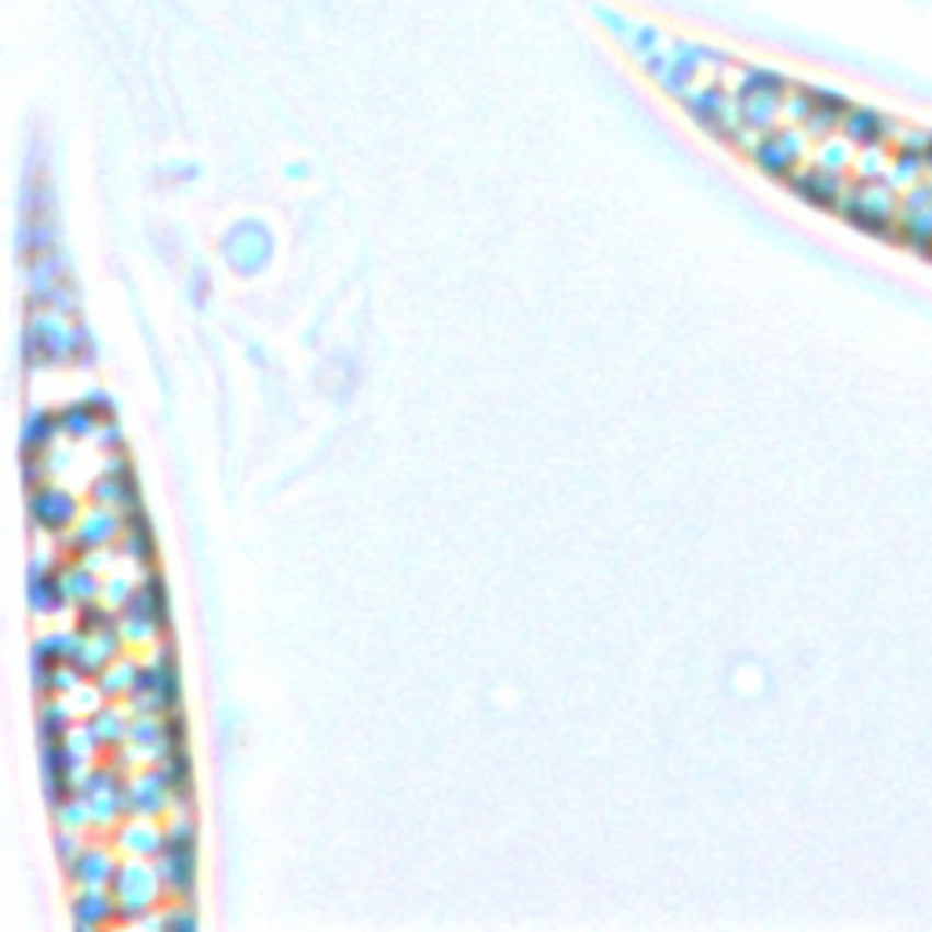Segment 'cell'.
Returning a JSON list of instances; mask_svg holds the SVG:
<instances>
[{"instance_id": "f546056e", "label": "cell", "mask_w": 932, "mask_h": 932, "mask_svg": "<svg viewBox=\"0 0 932 932\" xmlns=\"http://www.w3.org/2000/svg\"><path fill=\"white\" fill-rule=\"evenodd\" d=\"M66 700L73 703V711H77V714H84V718H88V714H95V711L102 707V700H106V696H102V692H99V685H88V689L81 685L77 692H70V696H66Z\"/></svg>"}, {"instance_id": "f1b7e54d", "label": "cell", "mask_w": 932, "mask_h": 932, "mask_svg": "<svg viewBox=\"0 0 932 932\" xmlns=\"http://www.w3.org/2000/svg\"><path fill=\"white\" fill-rule=\"evenodd\" d=\"M81 849H84L81 831H66V827L55 831V852H59V860L66 863V867H70V863L81 856Z\"/></svg>"}, {"instance_id": "cb8c5ba5", "label": "cell", "mask_w": 932, "mask_h": 932, "mask_svg": "<svg viewBox=\"0 0 932 932\" xmlns=\"http://www.w3.org/2000/svg\"><path fill=\"white\" fill-rule=\"evenodd\" d=\"M59 419H62V434L73 437V441L95 437L99 427H102V419L92 412V408L84 405V397H81V401H70L66 408H59Z\"/></svg>"}, {"instance_id": "83f0119b", "label": "cell", "mask_w": 932, "mask_h": 932, "mask_svg": "<svg viewBox=\"0 0 932 932\" xmlns=\"http://www.w3.org/2000/svg\"><path fill=\"white\" fill-rule=\"evenodd\" d=\"M135 594V583L128 576H110L106 583H102V601H106V605H113V609H124L128 605V598Z\"/></svg>"}, {"instance_id": "ba28073f", "label": "cell", "mask_w": 932, "mask_h": 932, "mask_svg": "<svg viewBox=\"0 0 932 932\" xmlns=\"http://www.w3.org/2000/svg\"><path fill=\"white\" fill-rule=\"evenodd\" d=\"M124 536V514L121 510H110V507H95L88 514H81V521L66 532L62 536V547L73 554V558H81V554L88 550H102L110 547L113 539Z\"/></svg>"}, {"instance_id": "3957f363", "label": "cell", "mask_w": 932, "mask_h": 932, "mask_svg": "<svg viewBox=\"0 0 932 932\" xmlns=\"http://www.w3.org/2000/svg\"><path fill=\"white\" fill-rule=\"evenodd\" d=\"M110 893H113V900H117V922L139 925L157 907V900L164 896V882H161V874H157L154 860L128 856L117 867V874H113Z\"/></svg>"}, {"instance_id": "8992f818", "label": "cell", "mask_w": 932, "mask_h": 932, "mask_svg": "<svg viewBox=\"0 0 932 932\" xmlns=\"http://www.w3.org/2000/svg\"><path fill=\"white\" fill-rule=\"evenodd\" d=\"M30 521L48 536H66L77 521H81V507H77L73 492L59 485H37L30 488Z\"/></svg>"}, {"instance_id": "2e32d148", "label": "cell", "mask_w": 932, "mask_h": 932, "mask_svg": "<svg viewBox=\"0 0 932 932\" xmlns=\"http://www.w3.org/2000/svg\"><path fill=\"white\" fill-rule=\"evenodd\" d=\"M59 434H62L59 412L30 408V416L22 419V456H44V452H52Z\"/></svg>"}, {"instance_id": "836d02e7", "label": "cell", "mask_w": 932, "mask_h": 932, "mask_svg": "<svg viewBox=\"0 0 932 932\" xmlns=\"http://www.w3.org/2000/svg\"><path fill=\"white\" fill-rule=\"evenodd\" d=\"M73 463V452L70 448H52V452H44V466H48V474H62L66 466Z\"/></svg>"}, {"instance_id": "44dd1931", "label": "cell", "mask_w": 932, "mask_h": 932, "mask_svg": "<svg viewBox=\"0 0 932 932\" xmlns=\"http://www.w3.org/2000/svg\"><path fill=\"white\" fill-rule=\"evenodd\" d=\"M135 674H139V663H135V659L117 656V659H113V663L102 670L99 678H92V681H95L99 692H102L106 700H128L132 689H135Z\"/></svg>"}, {"instance_id": "30bf717a", "label": "cell", "mask_w": 932, "mask_h": 932, "mask_svg": "<svg viewBox=\"0 0 932 932\" xmlns=\"http://www.w3.org/2000/svg\"><path fill=\"white\" fill-rule=\"evenodd\" d=\"M121 616H139V620H150V623H157V630H168V616H172V612H168V587H164V579H161V572H154V568H146L143 572V579L139 583H135V594L128 598V605L121 609Z\"/></svg>"}, {"instance_id": "8fae6325", "label": "cell", "mask_w": 932, "mask_h": 932, "mask_svg": "<svg viewBox=\"0 0 932 932\" xmlns=\"http://www.w3.org/2000/svg\"><path fill=\"white\" fill-rule=\"evenodd\" d=\"M117 856H113V849L106 845H84L81 856H77L70 867H66V874H70V882L77 885V889H110L113 874H117Z\"/></svg>"}, {"instance_id": "d4e9b609", "label": "cell", "mask_w": 932, "mask_h": 932, "mask_svg": "<svg viewBox=\"0 0 932 932\" xmlns=\"http://www.w3.org/2000/svg\"><path fill=\"white\" fill-rule=\"evenodd\" d=\"M121 627V612L106 605V601H92V605L77 609V630L81 634H102V630H117Z\"/></svg>"}, {"instance_id": "9c48e42d", "label": "cell", "mask_w": 932, "mask_h": 932, "mask_svg": "<svg viewBox=\"0 0 932 932\" xmlns=\"http://www.w3.org/2000/svg\"><path fill=\"white\" fill-rule=\"evenodd\" d=\"M168 809H175V791L168 783L164 769H135L128 776V816H164Z\"/></svg>"}, {"instance_id": "ac0fdd59", "label": "cell", "mask_w": 932, "mask_h": 932, "mask_svg": "<svg viewBox=\"0 0 932 932\" xmlns=\"http://www.w3.org/2000/svg\"><path fill=\"white\" fill-rule=\"evenodd\" d=\"M73 718H77V711L66 696H44L41 711H37L41 743H62L73 729Z\"/></svg>"}, {"instance_id": "d6986e66", "label": "cell", "mask_w": 932, "mask_h": 932, "mask_svg": "<svg viewBox=\"0 0 932 932\" xmlns=\"http://www.w3.org/2000/svg\"><path fill=\"white\" fill-rule=\"evenodd\" d=\"M84 721H88V729L95 732V740L102 743V750H117L121 743H128L132 718L121 707H113V703H102V707L95 714H88Z\"/></svg>"}, {"instance_id": "4316f807", "label": "cell", "mask_w": 932, "mask_h": 932, "mask_svg": "<svg viewBox=\"0 0 932 932\" xmlns=\"http://www.w3.org/2000/svg\"><path fill=\"white\" fill-rule=\"evenodd\" d=\"M66 747H70L73 754L84 761V765H92V761H95V754H99V750H102V743L95 740V732L88 729V721H84V725H73V729H70V736H66Z\"/></svg>"}, {"instance_id": "5bb4252c", "label": "cell", "mask_w": 932, "mask_h": 932, "mask_svg": "<svg viewBox=\"0 0 932 932\" xmlns=\"http://www.w3.org/2000/svg\"><path fill=\"white\" fill-rule=\"evenodd\" d=\"M121 554L128 558L135 568H154V558H157V539H154V528H150V518H146V510H132V514H124V536H121Z\"/></svg>"}, {"instance_id": "e575fe53", "label": "cell", "mask_w": 932, "mask_h": 932, "mask_svg": "<svg viewBox=\"0 0 932 932\" xmlns=\"http://www.w3.org/2000/svg\"><path fill=\"white\" fill-rule=\"evenodd\" d=\"M77 561H84L88 568H92V572H99V576H102V572H106V568H110V561H113V558H110V547H102V550H88V554H81V558H77Z\"/></svg>"}, {"instance_id": "277c9868", "label": "cell", "mask_w": 932, "mask_h": 932, "mask_svg": "<svg viewBox=\"0 0 932 932\" xmlns=\"http://www.w3.org/2000/svg\"><path fill=\"white\" fill-rule=\"evenodd\" d=\"M77 794L92 809V827H113L128 816V776L117 765H92L77 783Z\"/></svg>"}, {"instance_id": "5b68a950", "label": "cell", "mask_w": 932, "mask_h": 932, "mask_svg": "<svg viewBox=\"0 0 932 932\" xmlns=\"http://www.w3.org/2000/svg\"><path fill=\"white\" fill-rule=\"evenodd\" d=\"M88 769L92 765H84V761L66 747V740L41 743V776H44V802H48V809H59L66 798H73L77 783H81Z\"/></svg>"}, {"instance_id": "1f68e13d", "label": "cell", "mask_w": 932, "mask_h": 932, "mask_svg": "<svg viewBox=\"0 0 932 932\" xmlns=\"http://www.w3.org/2000/svg\"><path fill=\"white\" fill-rule=\"evenodd\" d=\"M95 441H99V448L102 452H124V434H121V427H117V419H106V423L99 427V434H95Z\"/></svg>"}, {"instance_id": "603a6c76", "label": "cell", "mask_w": 932, "mask_h": 932, "mask_svg": "<svg viewBox=\"0 0 932 932\" xmlns=\"http://www.w3.org/2000/svg\"><path fill=\"white\" fill-rule=\"evenodd\" d=\"M81 630H52L44 634V638H37V645H33V656L37 659H48V663H73L77 649H81Z\"/></svg>"}, {"instance_id": "484cf974", "label": "cell", "mask_w": 932, "mask_h": 932, "mask_svg": "<svg viewBox=\"0 0 932 932\" xmlns=\"http://www.w3.org/2000/svg\"><path fill=\"white\" fill-rule=\"evenodd\" d=\"M52 816H55V823L66 827V831H84V827H92V809H88V802L81 794L66 798L59 809H52Z\"/></svg>"}, {"instance_id": "4dcf8cb0", "label": "cell", "mask_w": 932, "mask_h": 932, "mask_svg": "<svg viewBox=\"0 0 932 932\" xmlns=\"http://www.w3.org/2000/svg\"><path fill=\"white\" fill-rule=\"evenodd\" d=\"M84 405L92 408V412L102 419V423H106V419H117V401H113L106 390H99V386L84 390Z\"/></svg>"}, {"instance_id": "4fadbf2b", "label": "cell", "mask_w": 932, "mask_h": 932, "mask_svg": "<svg viewBox=\"0 0 932 932\" xmlns=\"http://www.w3.org/2000/svg\"><path fill=\"white\" fill-rule=\"evenodd\" d=\"M124 645H128V641H124L121 627L117 630H102V634H84L81 649H77V656H73V667L81 670L84 678H99L102 670H106L113 659L121 656Z\"/></svg>"}, {"instance_id": "52a82bcc", "label": "cell", "mask_w": 932, "mask_h": 932, "mask_svg": "<svg viewBox=\"0 0 932 932\" xmlns=\"http://www.w3.org/2000/svg\"><path fill=\"white\" fill-rule=\"evenodd\" d=\"M92 503L121 510V514H132V510L143 507L139 481H135L132 463L124 459V452H113V456L106 459V466H102V474L95 477V485H92Z\"/></svg>"}, {"instance_id": "7402d4cb", "label": "cell", "mask_w": 932, "mask_h": 932, "mask_svg": "<svg viewBox=\"0 0 932 932\" xmlns=\"http://www.w3.org/2000/svg\"><path fill=\"white\" fill-rule=\"evenodd\" d=\"M157 765L164 769V776H168V783H172V791H175V809H190V802H193V769H190L186 747L175 750V754H168L164 761H157Z\"/></svg>"}, {"instance_id": "d6a6232c", "label": "cell", "mask_w": 932, "mask_h": 932, "mask_svg": "<svg viewBox=\"0 0 932 932\" xmlns=\"http://www.w3.org/2000/svg\"><path fill=\"white\" fill-rule=\"evenodd\" d=\"M161 918H164V929H197V911H193L190 903H183V907H168Z\"/></svg>"}, {"instance_id": "9a60e30c", "label": "cell", "mask_w": 932, "mask_h": 932, "mask_svg": "<svg viewBox=\"0 0 932 932\" xmlns=\"http://www.w3.org/2000/svg\"><path fill=\"white\" fill-rule=\"evenodd\" d=\"M30 609L37 616H55V612H66L73 609L70 594H66V583H62V565L59 568H48V572H30Z\"/></svg>"}, {"instance_id": "6da1fadb", "label": "cell", "mask_w": 932, "mask_h": 932, "mask_svg": "<svg viewBox=\"0 0 932 932\" xmlns=\"http://www.w3.org/2000/svg\"><path fill=\"white\" fill-rule=\"evenodd\" d=\"M157 874L164 882V893L175 900H190L197 889V827L186 816L164 827V849L157 852Z\"/></svg>"}, {"instance_id": "7c38bea8", "label": "cell", "mask_w": 932, "mask_h": 932, "mask_svg": "<svg viewBox=\"0 0 932 932\" xmlns=\"http://www.w3.org/2000/svg\"><path fill=\"white\" fill-rule=\"evenodd\" d=\"M164 849V827H157L150 816H132L117 827V852L132 860H157Z\"/></svg>"}, {"instance_id": "ffe728a7", "label": "cell", "mask_w": 932, "mask_h": 932, "mask_svg": "<svg viewBox=\"0 0 932 932\" xmlns=\"http://www.w3.org/2000/svg\"><path fill=\"white\" fill-rule=\"evenodd\" d=\"M62 583H66V594H70V601H73V609L102 601V579L84 561L62 565Z\"/></svg>"}, {"instance_id": "7a4b0ae2", "label": "cell", "mask_w": 932, "mask_h": 932, "mask_svg": "<svg viewBox=\"0 0 932 932\" xmlns=\"http://www.w3.org/2000/svg\"><path fill=\"white\" fill-rule=\"evenodd\" d=\"M77 332L81 325H70L62 314L37 310L22 336V354H26V368H55V365H73L77 354Z\"/></svg>"}, {"instance_id": "e0dca14e", "label": "cell", "mask_w": 932, "mask_h": 932, "mask_svg": "<svg viewBox=\"0 0 932 932\" xmlns=\"http://www.w3.org/2000/svg\"><path fill=\"white\" fill-rule=\"evenodd\" d=\"M70 914L77 929H102L117 918V900H113L110 889H81L70 903Z\"/></svg>"}]
</instances>
